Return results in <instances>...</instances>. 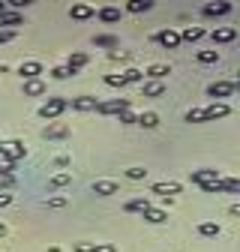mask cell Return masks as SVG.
Returning <instances> with one entry per match:
<instances>
[{
	"label": "cell",
	"instance_id": "cb8c5ba5",
	"mask_svg": "<svg viewBox=\"0 0 240 252\" xmlns=\"http://www.w3.org/2000/svg\"><path fill=\"white\" fill-rule=\"evenodd\" d=\"M168 72H171V66H165V63H153V66H147V72H144V75H150V78L162 81V78H165Z\"/></svg>",
	"mask_w": 240,
	"mask_h": 252
},
{
	"label": "cell",
	"instance_id": "2e32d148",
	"mask_svg": "<svg viewBox=\"0 0 240 252\" xmlns=\"http://www.w3.org/2000/svg\"><path fill=\"white\" fill-rule=\"evenodd\" d=\"M150 192H156V195H162V198H168V195H177L180 192V183H153V189Z\"/></svg>",
	"mask_w": 240,
	"mask_h": 252
},
{
	"label": "cell",
	"instance_id": "d6a6232c",
	"mask_svg": "<svg viewBox=\"0 0 240 252\" xmlns=\"http://www.w3.org/2000/svg\"><path fill=\"white\" fill-rule=\"evenodd\" d=\"M15 186V174H6V171H0V192H6V189Z\"/></svg>",
	"mask_w": 240,
	"mask_h": 252
},
{
	"label": "cell",
	"instance_id": "d6986e66",
	"mask_svg": "<svg viewBox=\"0 0 240 252\" xmlns=\"http://www.w3.org/2000/svg\"><path fill=\"white\" fill-rule=\"evenodd\" d=\"M75 252H114L111 243H75Z\"/></svg>",
	"mask_w": 240,
	"mask_h": 252
},
{
	"label": "cell",
	"instance_id": "ffe728a7",
	"mask_svg": "<svg viewBox=\"0 0 240 252\" xmlns=\"http://www.w3.org/2000/svg\"><path fill=\"white\" fill-rule=\"evenodd\" d=\"M219 192H231V195H237L240 192V180L237 177H219Z\"/></svg>",
	"mask_w": 240,
	"mask_h": 252
},
{
	"label": "cell",
	"instance_id": "4316f807",
	"mask_svg": "<svg viewBox=\"0 0 240 252\" xmlns=\"http://www.w3.org/2000/svg\"><path fill=\"white\" fill-rule=\"evenodd\" d=\"M198 234H201V237H219L222 228H219L216 222H201V225H198Z\"/></svg>",
	"mask_w": 240,
	"mask_h": 252
},
{
	"label": "cell",
	"instance_id": "e575fe53",
	"mask_svg": "<svg viewBox=\"0 0 240 252\" xmlns=\"http://www.w3.org/2000/svg\"><path fill=\"white\" fill-rule=\"evenodd\" d=\"M123 78H126V84H129V81H141V78H144V72H141V69H126V72H123Z\"/></svg>",
	"mask_w": 240,
	"mask_h": 252
},
{
	"label": "cell",
	"instance_id": "5b68a950",
	"mask_svg": "<svg viewBox=\"0 0 240 252\" xmlns=\"http://www.w3.org/2000/svg\"><path fill=\"white\" fill-rule=\"evenodd\" d=\"M216 180H219L216 168H198V171H192V183H198L201 189H207V186H213Z\"/></svg>",
	"mask_w": 240,
	"mask_h": 252
},
{
	"label": "cell",
	"instance_id": "f1b7e54d",
	"mask_svg": "<svg viewBox=\"0 0 240 252\" xmlns=\"http://www.w3.org/2000/svg\"><path fill=\"white\" fill-rule=\"evenodd\" d=\"M93 42H96L99 48H111V51H114V48L120 45V39H117V36H111V33H102V36H96Z\"/></svg>",
	"mask_w": 240,
	"mask_h": 252
},
{
	"label": "cell",
	"instance_id": "7402d4cb",
	"mask_svg": "<svg viewBox=\"0 0 240 252\" xmlns=\"http://www.w3.org/2000/svg\"><path fill=\"white\" fill-rule=\"evenodd\" d=\"M81 66H87V54H81V51L69 54V60H66V69H69V72H78Z\"/></svg>",
	"mask_w": 240,
	"mask_h": 252
},
{
	"label": "cell",
	"instance_id": "7c38bea8",
	"mask_svg": "<svg viewBox=\"0 0 240 252\" xmlns=\"http://www.w3.org/2000/svg\"><path fill=\"white\" fill-rule=\"evenodd\" d=\"M210 39H213L216 45L234 42V39H237V30H234V27H219V30H213V33H210Z\"/></svg>",
	"mask_w": 240,
	"mask_h": 252
},
{
	"label": "cell",
	"instance_id": "ba28073f",
	"mask_svg": "<svg viewBox=\"0 0 240 252\" xmlns=\"http://www.w3.org/2000/svg\"><path fill=\"white\" fill-rule=\"evenodd\" d=\"M153 39L159 45H165V48H180V33H177V30H159Z\"/></svg>",
	"mask_w": 240,
	"mask_h": 252
},
{
	"label": "cell",
	"instance_id": "8fae6325",
	"mask_svg": "<svg viewBox=\"0 0 240 252\" xmlns=\"http://www.w3.org/2000/svg\"><path fill=\"white\" fill-rule=\"evenodd\" d=\"M228 114H231V108L225 102H213V105L204 108V120H219V117H228Z\"/></svg>",
	"mask_w": 240,
	"mask_h": 252
},
{
	"label": "cell",
	"instance_id": "52a82bcc",
	"mask_svg": "<svg viewBox=\"0 0 240 252\" xmlns=\"http://www.w3.org/2000/svg\"><path fill=\"white\" fill-rule=\"evenodd\" d=\"M201 12H204L207 18L228 15V12H231V3H228V0H219V3H204V6H201Z\"/></svg>",
	"mask_w": 240,
	"mask_h": 252
},
{
	"label": "cell",
	"instance_id": "836d02e7",
	"mask_svg": "<svg viewBox=\"0 0 240 252\" xmlns=\"http://www.w3.org/2000/svg\"><path fill=\"white\" fill-rule=\"evenodd\" d=\"M186 123H204V108H189L186 111Z\"/></svg>",
	"mask_w": 240,
	"mask_h": 252
},
{
	"label": "cell",
	"instance_id": "6da1fadb",
	"mask_svg": "<svg viewBox=\"0 0 240 252\" xmlns=\"http://www.w3.org/2000/svg\"><path fill=\"white\" fill-rule=\"evenodd\" d=\"M0 156H3V162L15 165L18 159H24V156H27V147L21 141H0Z\"/></svg>",
	"mask_w": 240,
	"mask_h": 252
},
{
	"label": "cell",
	"instance_id": "ac0fdd59",
	"mask_svg": "<svg viewBox=\"0 0 240 252\" xmlns=\"http://www.w3.org/2000/svg\"><path fill=\"white\" fill-rule=\"evenodd\" d=\"M69 183H72V174H66V171H63V174H54V177L48 180V192H57V189H66Z\"/></svg>",
	"mask_w": 240,
	"mask_h": 252
},
{
	"label": "cell",
	"instance_id": "484cf974",
	"mask_svg": "<svg viewBox=\"0 0 240 252\" xmlns=\"http://www.w3.org/2000/svg\"><path fill=\"white\" fill-rule=\"evenodd\" d=\"M153 9V0H129L126 3V12H147Z\"/></svg>",
	"mask_w": 240,
	"mask_h": 252
},
{
	"label": "cell",
	"instance_id": "8992f818",
	"mask_svg": "<svg viewBox=\"0 0 240 252\" xmlns=\"http://www.w3.org/2000/svg\"><path fill=\"white\" fill-rule=\"evenodd\" d=\"M18 75H21L24 81L39 78V75H42V63H39V60H24L21 66H18Z\"/></svg>",
	"mask_w": 240,
	"mask_h": 252
},
{
	"label": "cell",
	"instance_id": "b9f144b4",
	"mask_svg": "<svg viewBox=\"0 0 240 252\" xmlns=\"http://www.w3.org/2000/svg\"><path fill=\"white\" fill-rule=\"evenodd\" d=\"M9 6H12V9H21V6H27V0H9L6 9H9Z\"/></svg>",
	"mask_w": 240,
	"mask_h": 252
},
{
	"label": "cell",
	"instance_id": "e0dca14e",
	"mask_svg": "<svg viewBox=\"0 0 240 252\" xmlns=\"http://www.w3.org/2000/svg\"><path fill=\"white\" fill-rule=\"evenodd\" d=\"M93 192L96 195H114V192H120V186L114 180H96L93 183Z\"/></svg>",
	"mask_w": 240,
	"mask_h": 252
},
{
	"label": "cell",
	"instance_id": "7a4b0ae2",
	"mask_svg": "<svg viewBox=\"0 0 240 252\" xmlns=\"http://www.w3.org/2000/svg\"><path fill=\"white\" fill-rule=\"evenodd\" d=\"M69 108V102L66 99H60V96H54V99H48L42 108H39V117H45V120H57L60 114H63Z\"/></svg>",
	"mask_w": 240,
	"mask_h": 252
},
{
	"label": "cell",
	"instance_id": "d590c367",
	"mask_svg": "<svg viewBox=\"0 0 240 252\" xmlns=\"http://www.w3.org/2000/svg\"><path fill=\"white\" fill-rule=\"evenodd\" d=\"M144 174H147V168H126L129 180H144Z\"/></svg>",
	"mask_w": 240,
	"mask_h": 252
},
{
	"label": "cell",
	"instance_id": "83f0119b",
	"mask_svg": "<svg viewBox=\"0 0 240 252\" xmlns=\"http://www.w3.org/2000/svg\"><path fill=\"white\" fill-rule=\"evenodd\" d=\"M201 36H204V30H201V27H186L183 33H180V42H198Z\"/></svg>",
	"mask_w": 240,
	"mask_h": 252
},
{
	"label": "cell",
	"instance_id": "3957f363",
	"mask_svg": "<svg viewBox=\"0 0 240 252\" xmlns=\"http://www.w3.org/2000/svg\"><path fill=\"white\" fill-rule=\"evenodd\" d=\"M96 111L99 114H123V111H129V99H123V96H117V99H108V102H99L96 105Z\"/></svg>",
	"mask_w": 240,
	"mask_h": 252
},
{
	"label": "cell",
	"instance_id": "ab89813d",
	"mask_svg": "<svg viewBox=\"0 0 240 252\" xmlns=\"http://www.w3.org/2000/svg\"><path fill=\"white\" fill-rule=\"evenodd\" d=\"M9 39H15V30H0V45L9 42Z\"/></svg>",
	"mask_w": 240,
	"mask_h": 252
},
{
	"label": "cell",
	"instance_id": "f6af8a7d",
	"mask_svg": "<svg viewBox=\"0 0 240 252\" xmlns=\"http://www.w3.org/2000/svg\"><path fill=\"white\" fill-rule=\"evenodd\" d=\"M3 234H6V225H3V222H0V237H3Z\"/></svg>",
	"mask_w": 240,
	"mask_h": 252
},
{
	"label": "cell",
	"instance_id": "f35d334b",
	"mask_svg": "<svg viewBox=\"0 0 240 252\" xmlns=\"http://www.w3.org/2000/svg\"><path fill=\"white\" fill-rule=\"evenodd\" d=\"M129 57H132V54H129V51H123V48H120V51L114 48V51H111V60H129Z\"/></svg>",
	"mask_w": 240,
	"mask_h": 252
},
{
	"label": "cell",
	"instance_id": "4dcf8cb0",
	"mask_svg": "<svg viewBox=\"0 0 240 252\" xmlns=\"http://www.w3.org/2000/svg\"><path fill=\"white\" fill-rule=\"evenodd\" d=\"M219 60V51L216 48H204V51H198V63H216Z\"/></svg>",
	"mask_w": 240,
	"mask_h": 252
},
{
	"label": "cell",
	"instance_id": "60d3db41",
	"mask_svg": "<svg viewBox=\"0 0 240 252\" xmlns=\"http://www.w3.org/2000/svg\"><path fill=\"white\" fill-rule=\"evenodd\" d=\"M138 117L132 114V111H123V114H120V123H135Z\"/></svg>",
	"mask_w": 240,
	"mask_h": 252
},
{
	"label": "cell",
	"instance_id": "ee69618b",
	"mask_svg": "<svg viewBox=\"0 0 240 252\" xmlns=\"http://www.w3.org/2000/svg\"><path fill=\"white\" fill-rule=\"evenodd\" d=\"M6 12V0H0V15H3Z\"/></svg>",
	"mask_w": 240,
	"mask_h": 252
},
{
	"label": "cell",
	"instance_id": "4fadbf2b",
	"mask_svg": "<svg viewBox=\"0 0 240 252\" xmlns=\"http://www.w3.org/2000/svg\"><path fill=\"white\" fill-rule=\"evenodd\" d=\"M75 111H96V105H99V99L96 96H75L72 102H69Z\"/></svg>",
	"mask_w": 240,
	"mask_h": 252
},
{
	"label": "cell",
	"instance_id": "7bdbcfd3",
	"mask_svg": "<svg viewBox=\"0 0 240 252\" xmlns=\"http://www.w3.org/2000/svg\"><path fill=\"white\" fill-rule=\"evenodd\" d=\"M9 201H12V195H9V192H0V210H3Z\"/></svg>",
	"mask_w": 240,
	"mask_h": 252
},
{
	"label": "cell",
	"instance_id": "1f68e13d",
	"mask_svg": "<svg viewBox=\"0 0 240 252\" xmlns=\"http://www.w3.org/2000/svg\"><path fill=\"white\" fill-rule=\"evenodd\" d=\"M105 84H108V87H123L126 78H123V72H108V75H105Z\"/></svg>",
	"mask_w": 240,
	"mask_h": 252
},
{
	"label": "cell",
	"instance_id": "5bb4252c",
	"mask_svg": "<svg viewBox=\"0 0 240 252\" xmlns=\"http://www.w3.org/2000/svg\"><path fill=\"white\" fill-rule=\"evenodd\" d=\"M141 216L147 219V222H153V225H159V222H168V210H162V207H147Z\"/></svg>",
	"mask_w": 240,
	"mask_h": 252
},
{
	"label": "cell",
	"instance_id": "d4e9b609",
	"mask_svg": "<svg viewBox=\"0 0 240 252\" xmlns=\"http://www.w3.org/2000/svg\"><path fill=\"white\" fill-rule=\"evenodd\" d=\"M147 207H150V201H147V198H132V201H126V204H123V210H126V213H144Z\"/></svg>",
	"mask_w": 240,
	"mask_h": 252
},
{
	"label": "cell",
	"instance_id": "44dd1931",
	"mask_svg": "<svg viewBox=\"0 0 240 252\" xmlns=\"http://www.w3.org/2000/svg\"><path fill=\"white\" fill-rule=\"evenodd\" d=\"M45 93V81L33 78V81H24V96H42Z\"/></svg>",
	"mask_w": 240,
	"mask_h": 252
},
{
	"label": "cell",
	"instance_id": "74e56055",
	"mask_svg": "<svg viewBox=\"0 0 240 252\" xmlns=\"http://www.w3.org/2000/svg\"><path fill=\"white\" fill-rule=\"evenodd\" d=\"M51 75H54V78H69V75H75V72H69L66 66H57V69H51Z\"/></svg>",
	"mask_w": 240,
	"mask_h": 252
},
{
	"label": "cell",
	"instance_id": "9c48e42d",
	"mask_svg": "<svg viewBox=\"0 0 240 252\" xmlns=\"http://www.w3.org/2000/svg\"><path fill=\"white\" fill-rule=\"evenodd\" d=\"M69 18H75V21H90V18H96V9L87 6V3H75V6L69 9Z\"/></svg>",
	"mask_w": 240,
	"mask_h": 252
},
{
	"label": "cell",
	"instance_id": "30bf717a",
	"mask_svg": "<svg viewBox=\"0 0 240 252\" xmlns=\"http://www.w3.org/2000/svg\"><path fill=\"white\" fill-rule=\"evenodd\" d=\"M66 135H69V126L66 123H51V126H45V129H42V138H48V141L66 138Z\"/></svg>",
	"mask_w": 240,
	"mask_h": 252
},
{
	"label": "cell",
	"instance_id": "8d00e7d4",
	"mask_svg": "<svg viewBox=\"0 0 240 252\" xmlns=\"http://www.w3.org/2000/svg\"><path fill=\"white\" fill-rule=\"evenodd\" d=\"M45 204H48V207H54V210H60V207H66V198H63V195H54V198H48Z\"/></svg>",
	"mask_w": 240,
	"mask_h": 252
},
{
	"label": "cell",
	"instance_id": "9a60e30c",
	"mask_svg": "<svg viewBox=\"0 0 240 252\" xmlns=\"http://www.w3.org/2000/svg\"><path fill=\"white\" fill-rule=\"evenodd\" d=\"M96 18L105 21V24H117L120 21V9L117 6H102V9H96Z\"/></svg>",
	"mask_w": 240,
	"mask_h": 252
},
{
	"label": "cell",
	"instance_id": "603a6c76",
	"mask_svg": "<svg viewBox=\"0 0 240 252\" xmlns=\"http://www.w3.org/2000/svg\"><path fill=\"white\" fill-rule=\"evenodd\" d=\"M135 123H141L144 129H156V126H159V114H156V111H144Z\"/></svg>",
	"mask_w": 240,
	"mask_h": 252
},
{
	"label": "cell",
	"instance_id": "277c9868",
	"mask_svg": "<svg viewBox=\"0 0 240 252\" xmlns=\"http://www.w3.org/2000/svg\"><path fill=\"white\" fill-rule=\"evenodd\" d=\"M237 90V81H213V84H207V93L213 99H222V96H231V93Z\"/></svg>",
	"mask_w": 240,
	"mask_h": 252
},
{
	"label": "cell",
	"instance_id": "f546056e",
	"mask_svg": "<svg viewBox=\"0 0 240 252\" xmlns=\"http://www.w3.org/2000/svg\"><path fill=\"white\" fill-rule=\"evenodd\" d=\"M162 93H165V84H162V81H150V84L144 87V96H153V99H156V96H162Z\"/></svg>",
	"mask_w": 240,
	"mask_h": 252
}]
</instances>
